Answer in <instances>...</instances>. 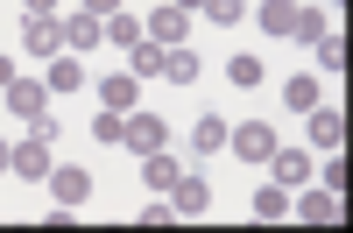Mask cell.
Listing matches in <instances>:
<instances>
[{"label": "cell", "mask_w": 353, "mask_h": 233, "mask_svg": "<svg viewBox=\"0 0 353 233\" xmlns=\"http://www.w3.org/2000/svg\"><path fill=\"white\" fill-rule=\"evenodd\" d=\"M261 170H269L276 184H290V191H297V184H311V177H318V163H311V149H283V141H276V149H269V163H261Z\"/></svg>", "instance_id": "277c9868"}, {"label": "cell", "mask_w": 353, "mask_h": 233, "mask_svg": "<svg viewBox=\"0 0 353 233\" xmlns=\"http://www.w3.org/2000/svg\"><path fill=\"white\" fill-rule=\"evenodd\" d=\"M8 113H21V121L50 113V85H43V78H14V85H8Z\"/></svg>", "instance_id": "7c38bea8"}, {"label": "cell", "mask_w": 353, "mask_h": 233, "mask_svg": "<svg viewBox=\"0 0 353 233\" xmlns=\"http://www.w3.org/2000/svg\"><path fill=\"white\" fill-rule=\"evenodd\" d=\"M99 36H106V43H113V50H134V43H141V36H149V28H141V21H134V14H128V8H121V14H106V21H99Z\"/></svg>", "instance_id": "ac0fdd59"}, {"label": "cell", "mask_w": 353, "mask_h": 233, "mask_svg": "<svg viewBox=\"0 0 353 233\" xmlns=\"http://www.w3.org/2000/svg\"><path fill=\"white\" fill-rule=\"evenodd\" d=\"M290 36H297L304 50L325 43V36H332V14H325V8H297V14H290Z\"/></svg>", "instance_id": "e0dca14e"}, {"label": "cell", "mask_w": 353, "mask_h": 233, "mask_svg": "<svg viewBox=\"0 0 353 233\" xmlns=\"http://www.w3.org/2000/svg\"><path fill=\"white\" fill-rule=\"evenodd\" d=\"M163 78H170V85H198V57H191L184 43H176V50L163 57Z\"/></svg>", "instance_id": "603a6c76"}, {"label": "cell", "mask_w": 353, "mask_h": 233, "mask_svg": "<svg viewBox=\"0 0 353 233\" xmlns=\"http://www.w3.org/2000/svg\"><path fill=\"white\" fill-rule=\"evenodd\" d=\"M141 226H176V212H170V198H156V205L141 212Z\"/></svg>", "instance_id": "f1b7e54d"}, {"label": "cell", "mask_w": 353, "mask_h": 233, "mask_svg": "<svg viewBox=\"0 0 353 233\" xmlns=\"http://www.w3.org/2000/svg\"><path fill=\"white\" fill-rule=\"evenodd\" d=\"M248 212H254V219H283V212H290V184H276V177H269V184L248 198Z\"/></svg>", "instance_id": "ffe728a7"}, {"label": "cell", "mask_w": 353, "mask_h": 233, "mask_svg": "<svg viewBox=\"0 0 353 233\" xmlns=\"http://www.w3.org/2000/svg\"><path fill=\"white\" fill-rule=\"evenodd\" d=\"M50 163H57V141L28 134V141H14V163H8V170H14L21 184H43V177H50Z\"/></svg>", "instance_id": "7a4b0ae2"}, {"label": "cell", "mask_w": 353, "mask_h": 233, "mask_svg": "<svg viewBox=\"0 0 353 233\" xmlns=\"http://www.w3.org/2000/svg\"><path fill=\"white\" fill-rule=\"evenodd\" d=\"M121 128H128V113L99 106V121H92V141H99V149H113V141H121Z\"/></svg>", "instance_id": "d4e9b609"}, {"label": "cell", "mask_w": 353, "mask_h": 233, "mask_svg": "<svg viewBox=\"0 0 353 233\" xmlns=\"http://www.w3.org/2000/svg\"><path fill=\"white\" fill-rule=\"evenodd\" d=\"M176 170H184V163H176L170 149H149V156H141V184H149L156 198H170V184H176Z\"/></svg>", "instance_id": "4fadbf2b"}, {"label": "cell", "mask_w": 353, "mask_h": 233, "mask_svg": "<svg viewBox=\"0 0 353 233\" xmlns=\"http://www.w3.org/2000/svg\"><path fill=\"white\" fill-rule=\"evenodd\" d=\"M50 191H57V205H85V198H92V170H78V163H50V177H43Z\"/></svg>", "instance_id": "5b68a950"}, {"label": "cell", "mask_w": 353, "mask_h": 233, "mask_svg": "<svg viewBox=\"0 0 353 233\" xmlns=\"http://www.w3.org/2000/svg\"><path fill=\"white\" fill-rule=\"evenodd\" d=\"M141 28H149V43H163V50H176V43L191 36V14H184V8H170V0H163V8H156L149 21H141Z\"/></svg>", "instance_id": "9c48e42d"}, {"label": "cell", "mask_w": 353, "mask_h": 233, "mask_svg": "<svg viewBox=\"0 0 353 233\" xmlns=\"http://www.w3.org/2000/svg\"><path fill=\"white\" fill-rule=\"evenodd\" d=\"M318 99H325V85H318L311 71H304V78H290V85H283V106H290V113H311Z\"/></svg>", "instance_id": "44dd1931"}, {"label": "cell", "mask_w": 353, "mask_h": 233, "mask_svg": "<svg viewBox=\"0 0 353 233\" xmlns=\"http://www.w3.org/2000/svg\"><path fill=\"white\" fill-rule=\"evenodd\" d=\"M226 149L241 156V163H269V149H276V128H269V121H241V128L226 134Z\"/></svg>", "instance_id": "8992f818"}, {"label": "cell", "mask_w": 353, "mask_h": 233, "mask_svg": "<svg viewBox=\"0 0 353 233\" xmlns=\"http://www.w3.org/2000/svg\"><path fill=\"white\" fill-rule=\"evenodd\" d=\"M226 121H219V113H198V121H191V156H219L226 149Z\"/></svg>", "instance_id": "9a60e30c"}, {"label": "cell", "mask_w": 353, "mask_h": 233, "mask_svg": "<svg viewBox=\"0 0 353 233\" xmlns=\"http://www.w3.org/2000/svg\"><path fill=\"white\" fill-rule=\"evenodd\" d=\"M43 85H50V99H71V92H85V64L57 50V57H50V71H43Z\"/></svg>", "instance_id": "8fae6325"}, {"label": "cell", "mask_w": 353, "mask_h": 233, "mask_svg": "<svg viewBox=\"0 0 353 233\" xmlns=\"http://www.w3.org/2000/svg\"><path fill=\"white\" fill-rule=\"evenodd\" d=\"M170 8H184V14H191V8H198V0H170Z\"/></svg>", "instance_id": "836d02e7"}, {"label": "cell", "mask_w": 353, "mask_h": 233, "mask_svg": "<svg viewBox=\"0 0 353 233\" xmlns=\"http://www.w3.org/2000/svg\"><path fill=\"white\" fill-rule=\"evenodd\" d=\"M318 50V71H346V36H325V43H311Z\"/></svg>", "instance_id": "484cf974"}, {"label": "cell", "mask_w": 353, "mask_h": 233, "mask_svg": "<svg viewBox=\"0 0 353 233\" xmlns=\"http://www.w3.org/2000/svg\"><path fill=\"white\" fill-rule=\"evenodd\" d=\"M290 14H297V0H261L254 8V21L269 28V36H290Z\"/></svg>", "instance_id": "7402d4cb"}, {"label": "cell", "mask_w": 353, "mask_h": 233, "mask_svg": "<svg viewBox=\"0 0 353 233\" xmlns=\"http://www.w3.org/2000/svg\"><path fill=\"white\" fill-rule=\"evenodd\" d=\"M121 141H128L134 156H149V149H170V128H163V113H128Z\"/></svg>", "instance_id": "52a82bcc"}, {"label": "cell", "mask_w": 353, "mask_h": 233, "mask_svg": "<svg viewBox=\"0 0 353 233\" xmlns=\"http://www.w3.org/2000/svg\"><path fill=\"white\" fill-rule=\"evenodd\" d=\"M121 57H128V71H134V78H163V57H170V50L141 36V43H134V50H121Z\"/></svg>", "instance_id": "d6986e66"}, {"label": "cell", "mask_w": 353, "mask_h": 233, "mask_svg": "<svg viewBox=\"0 0 353 233\" xmlns=\"http://www.w3.org/2000/svg\"><path fill=\"white\" fill-rule=\"evenodd\" d=\"M8 163H14V141H0V170H8Z\"/></svg>", "instance_id": "d6a6232c"}, {"label": "cell", "mask_w": 353, "mask_h": 233, "mask_svg": "<svg viewBox=\"0 0 353 233\" xmlns=\"http://www.w3.org/2000/svg\"><path fill=\"white\" fill-rule=\"evenodd\" d=\"M311 149H346V121H339L325 99L311 106Z\"/></svg>", "instance_id": "5bb4252c"}, {"label": "cell", "mask_w": 353, "mask_h": 233, "mask_svg": "<svg viewBox=\"0 0 353 233\" xmlns=\"http://www.w3.org/2000/svg\"><path fill=\"white\" fill-rule=\"evenodd\" d=\"M325 191L346 198V149H325Z\"/></svg>", "instance_id": "83f0119b"}, {"label": "cell", "mask_w": 353, "mask_h": 233, "mask_svg": "<svg viewBox=\"0 0 353 233\" xmlns=\"http://www.w3.org/2000/svg\"><path fill=\"white\" fill-rule=\"evenodd\" d=\"M28 14H57V0H28Z\"/></svg>", "instance_id": "1f68e13d"}, {"label": "cell", "mask_w": 353, "mask_h": 233, "mask_svg": "<svg viewBox=\"0 0 353 233\" xmlns=\"http://www.w3.org/2000/svg\"><path fill=\"white\" fill-rule=\"evenodd\" d=\"M21 50H28V57H57V50H64L57 14H28V21H21Z\"/></svg>", "instance_id": "ba28073f"}, {"label": "cell", "mask_w": 353, "mask_h": 233, "mask_svg": "<svg viewBox=\"0 0 353 233\" xmlns=\"http://www.w3.org/2000/svg\"><path fill=\"white\" fill-rule=\"evenodd\" d=\"M14 78H21V71H14V57H0V92H8Z\"/></svg>", "instance_id": "4dcf8cb0"}, {"label": "cell", "mask_w": 353, "mask_h": 233, "mask_svg": "<svg viewBox=\"0 0 353 233\" xmlns=\"http://www.w3.org/2000/svg\"><path fill=\"white\" fill-rule=\"evenodd\" d=\"M226 78L241 85V92H254V85L269 78V71H261V57H226Z\"/></svg>", "instance_id": "cb8c5ba5"}, {"label": "cell", "mask_w": 353, "mask_h": 233, "mask_svg": "<svg viewBox=\"0 0 353 233\" xmlns=\"http://www.w3.org/2000/svg\"><path fill=\"white\" fill-rule=\"evenodd\" d=\"M57 28H64V50H99V43H106V36H99V14H85V8L64 14Z\"/></svg>", "instance_id": "2e32d148"}, {"label": "cell", "mask_w": 353, "mask_h": 233, "mask_svg": "<svg viewBox=\"0 0 353 233\" xmlns=\"http://www.w3.org/2000/svg\"><path fill=\"white\" fill-rule=\"evenodd\" d=\"M85 14H99V21H106V14H121V0H85Z\"/></svg>", "instance_id": "f546056e"}, {"label": "cell", "mask_w": 353, "mask_h": 233, "mask_svg": "<svg viewBox=\"0 0 353 233\" xmlns=\"http://www.w3.org/2000/svg\"><path fill=\"white\" fill-rule=\"evenodd\" d=\"M290 212H297L304 226H332V219H339V191H325V184H318V191L297 184V191H290Z\"/></svg>", "instance_id": "3957f363"}, {"label": "cell", "mask_w": 353, "mask_h": 233, "mask_svg": "<svg viewBox=\"0 0 353 233\" xmlns=\"http://www.w3.org/2000/svg\"><path fill=\"white\" fill-rule=\"evenodd\" d=\"M170 212H176V219H205V212H212V177L176 170V184H170Z\"/></svg>", "instance_id": "6da1fadb"}, {"label": "cell", "mask_w": 353, "mask_h": 233, "mask_svg": "<svg viewBox=\"0 0 353 233\" xmlns=\"http://www.w3.org/2000/svg\"><path fill=\"white\" fill-rule=\"evenodd\" d=\"M92 92H99V106H113V113H134V99H141V78H134V71H106V78L92 85Z\"/></svg>", "instance_id": "30bf717a"}, {"label": "cell", "mask_w": 353, "mask_h": 233, "mask_svg": "<svg viewBox=\"0 0 353 233\" xmlns=\"http://www.w3.org/2000/svg\"><path fill=\"white\" fill-rule=\"evenodd\" d=\"M198 8H205V14H212L219 28H233V21H241V14H248V0H198Z\"/></svg>", "instance_id": "4316f807"}]
</instances>
